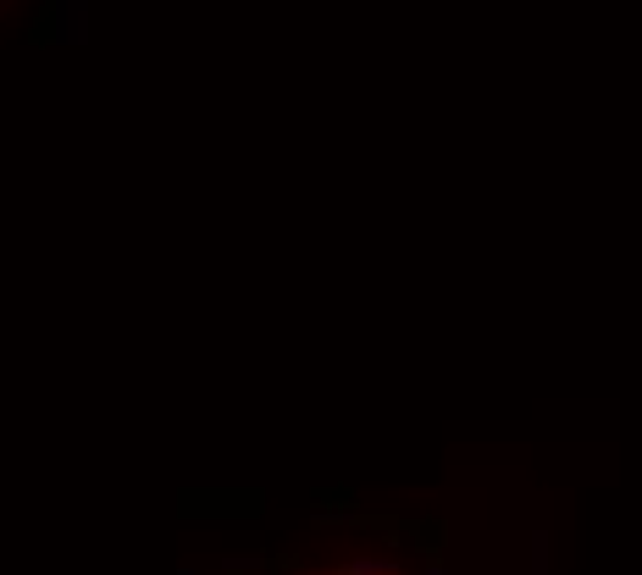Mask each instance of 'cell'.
Here are the masks:
<instances>
[{
	"instance_id": "3957f363",
	"label": "cell",
	"mask_w": 642,
	"mask_h": 575,
	"mask_svg": "<svg viewBox=\"0 0 642 575\" xmlns=\"http://www.w3.org/2000/svg\"><path fill=\"white\" fill-rule=\"evenodd\" d=\"M177 575H194V571H177Z\"/></svg>"
},
{
	"instance_id": "6da1fadb",
	"label": "cell",
	"mask_w": 642,
	"mask_h": 575,
	"mask_svg": "<svg viewBox=\"0 0 642 575\" xmlns=\"http://www.w3.org/2000/svg\"><path fill=\"white\" fill-rule=\"evenodd\" d=\"M349 575H388V559H354Z\"/></svg>"
},
{
	"instance_id": "277c9868",
	"label": "cell",
	"mask_w": 642,
	"mask_h": 575,
	"mask_svg": "<svg viewBox=\"0 0 642 575\" xmlns=\"http://www.w3.org/2000/svg\"><path fill=\"white\" fill-rule=\"evenodd\" d=\"M317 575H327V571H317Z\"/></svg>"
},
{
	"instance_id": "7a4b0ae2",
	"label": "cell",
	"mask_w": 642,
	"mask_h": 575,
	"mask_svg": "<svg viewBox=\"0 0 642 575\" xmlns=\"http://www.w3.org/2000/svg\"><path fill=\"white\" fill-rule=\"evenodd\" d=\"M416 575H455V571H444V565H427V571H416Z\"/></svg>"
}]
</instances>
